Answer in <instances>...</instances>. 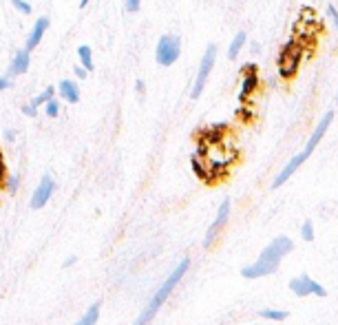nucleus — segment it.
<instances>
[{
  "instance_id": "f257e3e1",
  "label": "nucleus",
  "mask_w": 338,
  "mask_h": 325,
  "mask_svg": "<svg viewBox=\"0 0 338 325\" xmlns=\"http://www.w3.org/2000/svg\"><path fill=\"white\" fill-rule=\"evenodd\" d=\"M294 250V241L289 239V237H276L272 244H267L265 248L261 250V254H259V259L254 263H250V266H245L243 270H241V276H245V279H261V276H270L272 272H276V268H279L281 259L285 257V254H289Z\"/></svg>"
},
{
  "instance_id": "f03ea898",
  "label": "nucleus",
  "mask_w": 338,
  "mask_h": 325,
  "mask_svg": "<svg viewBox=\"0 0 338 325\" xmlns=\"http://www.w3.org/2000/svg\"><path fill=\"white\" fill-rule=\"evenodd\" d=\"M188 268H190V259H188V257H183L182 261L177 263V268H175V270L170 272L168 276H166V281H164V283H161L159 288H157V292L153 294V298H151V301H148V305L144 307L142 312H139V316H137V319H135V323H133V325H148L153 319H155V314H157V312H159V307L166 303V298L170 297V292H173V290L177 288V283H179V281H182V276L186 274V270H188Z\"/></svg>"
},
{
  "instance_id": "7ed1b4c3",
  "label": "nucleus",
  "mask_w": 338,
  "mask_h": 325,
  "mask_svg": "<svg viewBox=\"0 0 338 325\" xmlns=\"http://www.w3.org/2000/svg\"><path fill=\"white\" fill-rule=\"evenodd\" d=\"M332 120H334V113H332V111H327L323 117H320V122H318V124H316L314 133H312V135H310V139H307V146L303 148V151L298 153V155H294L292 160H289L287 164L283 166V170H281V173L276 175V179H274V182H272V188H281V186H283V184L287 182V179L292 177V175L298 170V166H301L303 162H305L307 157L312 155V153H314V148L318 146V142H320V139H323L325 131L329 129V124H332Z\"/></svg>"
},
{
  "instance_id": "20e7f679",
  "label": "nucleus",
  "mask_w": 338,
  "mask_h": 325,
  "mask_svg": "<svg viewBox=\"0 0 338 325\" xmlns=\"http://www.w3.org/2000/svg\"><path fill=\"white\" fill-rule=\"evenodd\" d=\"M155 55H157V62H159L161 67H170V64H175L179 60V55H182V40H179L177 36L159 38Z\"/></svg>"
},
{
  "instance_id": "39448f33",
  "label": "nucleus",
  "mask_w": 338,
  "mask_h": 325,
  "mask_svg": "<svg viewBox=\"0 0 338 325\" xmlns=\"http://www.w3.org/2000/svg\"><path fill=\"white\" fill-rule=\"evenodd\" d=\"M214 58H217V47H214V45H208V49H206L204 58H201L199 73H197V80H195V84H192V91H190V98H192V100H197V98L201 95V91H204L206 80H208L210 71H212V67H214Z\"/></svg>"
},
{
  "instance_id": "423d86ee",
  "label": "nucleus",
  "mask_w": 338,
  "mask_h": 325,
  "mask_svg": "<svg viewBox=\"0 0 338 325\" xmlns=\"http://www.w3.org/2000/svg\"><path fill=\"white\" fill-rule=\"evenodd\" d=\"M230 208H232L230 199H223L221 206H219V210H217V217H214V221L210 223L208 232H206V237H204V248H210V245H212L214 241H217V237H219V232H221V228L226 226L228 219H230Z\"/></svg>"
},
{
  "instance_id": "0eeeda50",
  "label": "nucleus",
  "mask_w": 338,
  "mask_h": 325,
  "mask_svg": "<svg viewBox=\"0 0 338 325\" xmlns=\"http://www.w3.org/2000/svg\"><path fill=\"white\" fill-rule=\"evenodd\" d=\"M289 290H292L296 297H307V294L325 297V294H327V290H325L318 281H314L312 276H307V274H298L296 279L289 281Z\"/></svg>"
},
{
  "instance_id": "6e6552de",
  "label": "nucleus",
  "mask_w": 338,
  "mask_h": 325,
  "mask_svg": "<svg viewBox=\"0 0 338 325\" xmlns=\"http://www.w3.org/2000/svg\"><path fill=\"white\" fill-rule=\"evenodd\" d=\"M53 190H55V182L49 177V175H45L42 182L38 184V188L33 190V195H31V208L33 210H40L42 206H47V204H49V199H51V195H53Z\"/></svg>"
},
{
  "instance_id": "1a4fd4ad",
  "label": "nucleus",
  "mask_w": 338,
  "mask_h": 325,
  "mask_svg": "<svg viewBox=\"0 0 338 325\" xmlns=\"http://www.w3.org/2000/svg\"><path fill=\"white\" fill-rule=\"evenodd\" d=\"M47 29H49V18L36 20V25H33L31 33H29V38H27V51H33L38 45H40V40H42V36H45Z\"/></svg>"
},
{
  "instance_id": "9d476101",
  "label": "nucleus",
  "mask_w": 338,
  "mask_h": 325,
  "mask_svg": "<svg viewBox=\"0 0 338 325\" xmlns=\"http://www.w3.org/2000/svg\"><path fill=\"white\" fill-rule=\"evenodd\" d=\"M27 69H29V51L25 49L14 55V60H11V64H9V73L11 76H23Z\"/></svg>"
},
{
  "instance_id": "9b49d317",
  "label": "nucleus",
  "mask_w": 338,
  "mask_h": 325,
  "mask_svg": "<svg viewBox=\"0 0 338 325\" xmlns=\"http://www.w3.org/2000/svg\"><path fill=\"white\" fill-rule=\"evenodd\" d=\"M60 98L67 100L69 104H76L80 100V91H78V84L73 80H62L60 82Z\"/></svg>"
},
{
  "instance_id": "f8f14e48",
  "label": "nucleus",
  "mask_w": 338,
  "mask_h": 325,
  "mask_svg": "<svg viewBox=\"0 0 338 325\" xmlns=\"http://www.w3.org/2000/svg\"><path fill=\"white\" fill-rule=\"evenodd\" d=\"M257 84H259V78H257V69L252 73H245L243 82H241V100H245L248 95H252L257 91Z\"/></svg>"
},
{
  "instance_id": "ddd939ff",
  "label": "nucleus",
  "mask_w": 338,
  "mask_h": 325,
  "mask_svg": "<svg viewBox=\"0 0 338 325\" xmlns=\"http://www.w3.org/2000/svg\"><path fill=\"white\" fill-rule=\"evenodd\" d=\"M100 319V303H91L89 307H86V312L82 314V319L78 321L76 325H95Z\"/></svg>"
},
{
  "instance_id": "4468645a",
  "label": "nucleus",
  "mask_w": 338,
  "mask_h": 325,
  "mask_svg": "<svg viewBox=\"0 0 338 325\" xmlns=\"http://www.w3.org/2000/svg\"><path fill=\"white\" fill-rule=\"evenodd\" d=\"M243 45H245V33H243V31H239V33L234 36V40L230 42V49H228V58L234 60L236 55H239V51L243 49Z\"/></svg>"
},
{
  "instance_id": "2eb2a0df",
  "label": "nucleus",
  "mask_w": 338,
  "mask_h": 325,
  "mask_svg": "<svg viewBox=\"0 0 338 325\" xmlns=\"http://www.w3.org/2000/svg\"><path fill=\"white\" fill-rule=\"evenodd\" d=\"M259 316H263V319H267V321H285V319H287V312H285V310H270V307H265V310L259 312Z\"/></svg>"
},
{
  "instance_id": "dca6fc26",
  "label": "nucleus",
  "mask_w": 338,
  "mask_h": 325,
  "mask_svg": "<svg viewBox=\"0 0 338 325\" xmlns=\"http://www.w3.org/2000/svg\"><path fill=\"white\" fill-rule=\"evenodd\" d=\"M78 54H80V60H82V67L86 69V71H93V58H91V47L82 45L80 49H78Z\"/></svg>"
},
{
  "instance_id": "f3484780",
  "label": "nucleus",
  "mask_w": 338,
  "mask_h": 325,
  "mask_svg": "<svg viewBox=\"0 0 338 325\" xmlns=\"http://www.w3.org/2000/svg\"><path fill=\"white\" fill-rule=\"evenodd\" d=\"M53 95H55V89H53V86H49V89H47V91H42V93L40 95H36V98H33V107H40V104H45V102H49V100L51 98H53Z\"/></svg>"
},
{
  "instance_id": "a211bd4d",
  "label": "nucleus",
  "mask_w": 338,
  "mask_h": 325,
  "mask_svg": "<svg viewBox=\"0 0 338 325\" xmlns=\"http://www.w3.org/2000/svg\"><path fill=\"white\" fill-rule=\"evenodd\" d=\"M192 170H195V175H197L199 179H208V177H210L208 166H206V164H199V160H197V157H192Z\"/></svg>"
},
{
  "instance_id": "6ab92c4d",
  "label": "nucleus",
  "mask_w": 338,
  "mask_h": 325,
  "mask_svg": "<svg viewBox=\"0 0 338 325\" xmlns=\"http://www.w3.org/2000/svg\"><path fill=\"white\" fill-rule=\"evenodd\" d=\"M301 237H303V241H307V244L314 241V223H312L310 219H307V221L301 226Z\"/></svg>"
},
{
  "instance_id": "aec40b11",
  "label": "nucleus",
  "mask_w": 338,
  "mask_h": 325,
  "mask_svg": "<svg viewBox=\"0 0 338 325\" xmlns=\"http://www.w3.org/2000/svg\"><path fill=\"white\" fill-rule=\"evenodd\" d=\"M45 113L49 117H58V113H60V107H58V102H55L53 98L49 100V102H45Z\"/></svg>"
},
{
  "instance_id": "412c9836",
  "label": "nucleus",
  "mask_w": 338,
  "mask_h": 325,
  "mask_svg": "<svg viewBox=\"0 0 338 325\" xmlns=\"http://www.w3.org/2000/svg\"><path fill=\"white\" fill-rule=\"evenodd\" d=\"M14 2V7L18 11H23V14H31V5L29 2H25V0H11Z\"/></svg>"
},
{
  "instance_id": "4be33fe9",
  "label": "nucleus",
  "mask_w": 338,
  "mask_h": 325,
  "mask_svg": "<svg viewBox=\"0 0 338 325\" xmlns=\"http://www.w3.org/2000/svg\"><path fill=\"white\" fill-rule=\"evenodd\" d=\"M139 2H142V0H126V9H129V11H137L139 9Z\"/></svg>"
},
{
  "instance_id": "5701e85b",
  "label": "nucleus",
  "mask_w": 338,
  "mask_h": 325,
  "mask_svg": "<svg viewBox=\"0 0 338 325\" xmlns=\"http://www.w3.org/2000/svg\"><path fill=\"white\" fill-rule=\"evenodd\" d=\"M16 190H18V177L11 175V177H9V192H16Z\"/></svg>"
},
{
  "instance_id": "b1692460",
  "label": "nucleus",
  "mask_w": 338,
  "mask_h": 325,
  "mask_svg": "<svg viewBox=\"0 0 338 325\" xmlns=\"http://www.w3.org/2000/svg\"><path fill=\"white\" fill-rule=\"evenodd\" d=\"M327 14L332 16L334 25H336V27H338V11H336V7H332V5H329V7H327Z\"/></svg>"
},
{
  "instance_id": "393cba45",
  "label": "nucleus",
  "mask_w": 338,
  "mask_h": 325,
  "mask_svg": "<svg viewBox=\"0 0 338 325\" xmlns=\"http://www.w3.org/2000/svg\"><path fill=\"white\" fill-rule=\"evenodd\" d=\"M25 113H27V115H31V117H36V107H33V104H27V107L23 108Z\"/></svg>"
},
{
  "instance_id": "a878e982",
  "label": "nucleus",
  "mask_w": 338,
  "mask_h": 325,
  "mask_svg": "<svg viewBox=\"0 0 338 325\" xmlns=\"http://www.w3.org/2000/svg\"><path fill=\"white\" fill-rule=\"evenodd\" d=\"M76 73H78L80 78H86V73H89V71H86L84 67H76Z\"/></svg>"
},
{
  "instance_id": "bb28decb",
  "label": "nucleus",
  "mask_w": 338,
  "mask_h": 325,
  "mask_svg": "<svg viewBox=\"0 0 338 325\" xmlns=\"http://www.w3.org/2000/svg\"><path fill=\"white\" fill-rule=\"evenodd\" d=\"M7 86H9V82H7V80H5V78H0V91H5V89H7Z\"/></svg>"
},
{
  "instance_id": "cd10ccee",
  "label": "nucleus",
  "mask_w": 338,
  "mask_h": 325,
  "mask_svg": "<svg viewBox=\"0 0 338 325\" xmlns=\"http://www.w3.org/2000/svg\"><path fill=\"white\" fill-rule=\"evenodd\" d=\"M76 261H78V257H69V259H67V261H64V266H67V268H69V266H73V263H76Z\"/></svg>"
},
{
  "instance_id": "c85d7f7f",
  "label": "nucleus",
  "mask_w": 338,
  "mask_h": 325,
  "mask_svg": "<svg viewBox=\"0 0 338 325\" xmlns=\"http://www.w3.org/2000/svg\"><path fill=\"white\" fill-rule=\"evenodd\" d=\"M86 5H89V0H82L80 2V7H86Z\"/></svg>"
},
{
  "instance_id": "c756f323",
  "label": "nucleus",
  "mask_w": 338,
  "mask_h": 325,
  "mask_svg": "<svg viewBox=\"0 0 338 325\" xmlns=\"http://www.w3.org/2000/svg\"><path fill=\"white\" fill-rule=\"evenodd\" d=\"M336 102H338V98H336Z\"/></svg>"
}]
</instances>
